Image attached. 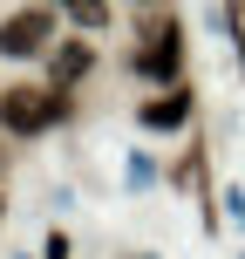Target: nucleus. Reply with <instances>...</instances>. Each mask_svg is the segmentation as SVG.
Returning a JSON list of instances; mask_svg holds the SVG:
<instances>
[{
	"label": "nucleus",
	"instance_id": "nucleus-1",
	"mask_svg": "<svg viewBox=\"0 0 245 259\" xmlns=\"http://www.w3.org/2000/svg\"><path fill=\"white\" fill-rule=\"evenodd\" d=\"M68 116V89H7L0 96V123L14 137H41L48 123Z\"/></svg>",
	"mask_w": 245,
	"mask_h": 259
},
{
	"label": "nucleus",
	"instance_id": "nucleus-2",
	"mask_svg": "<svg viewBox=\"0 0 245 259\" xmlns=\"http://www.w3.org/2000/svg\"><path fill=\"white\" fill-rule=\"evenodd\" d=\"M177 68H184V34H177V21H150V27H143V48H136V75L177 89Z\"/></svg>",
	"mask_w": 245,
	"mask_h": 259
},
{
	"label": "nucleus",
	"instance_id": "nucleus-3",
	"mask_svg": "<svg viewBox=\"0 0 245 259\" xmlns=\"http://www.w3.org/2000/svg\"><path fill=\"white\" fill-rule=\"evenodd\" d=\"M48 48H55V14L48 7H14L0 21V55L27 62V55H48Z\"/></svg>",
	"mask_w": 245,
	"mask_h": 259
},
{
	"label": "nucleus",
	"instance_id": "nucleus-4",
	"mask_svg": "<svg viewBox=\"0 0 245 259\" xmlns=\"http://www.w3.org/2000/svg\"><path fill=\"white\" fill-rule=\"evenodd\" d=\"M143 123H150V130H177V123H191V89H164V96H150V103H143Z\"/></svg>",
	"mask_w": 245,
	"mask_h": 259
},
{
	"label": "nucleus",
	"instance_id": "nucleus-5",
	"mask_svg": "<svg viewBox=\"0 0 245 259\" xmlns=\"http://www.w3.org/2000/svg\"><path fill=\"white\" fill-rule=\"evenodd\" d=\"M89 62H95V55L82 48V41H62V48H55V89H68L75 75H89Z\"/></svg>",
	"mask_w": 245,
	"mask_h": 259
},
{
	"label": "nucleus",
	"instance_id": "nucleus-6",
	"mask_svg": "<svg viewBox=\"0 0 245 259\" xmlns=\"http://www.w3.org/2000/svg\"><path fill=\"white\" fill-rule=\"evenodd\" d=\"M55 7H62V14H75L82 27H103V21H109V0H55Z\"/></svg>",
	"mask_w": 245,
	"mask_h": 259
},
{
	"label": "nucleus",
	"instance_id": "nucleus-7",
	"mask_svg": "<svg viewBox=\"0 0 245 259\" xmlns=\"http://www.w3.org/2000/svg\"><path fill=\"white\" fill-rule=\"evenodd\" d=\"M48 259H68V239H62V232L48 239Z\"/></svg>",
	"mask_w": 245,
	"mask_h": 259
}]
</instances>
